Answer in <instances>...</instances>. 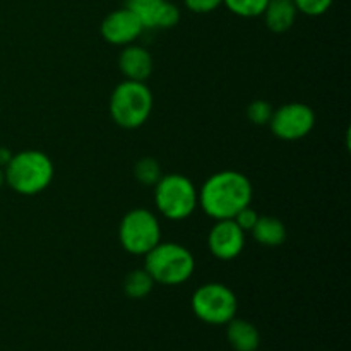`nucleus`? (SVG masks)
<instances>
[{
    "label": "nucleus",
    "mask_w": 351,
    "mask_h": 351,
    "mask_svg": "<svg viewBox=\"0 0 351 351\" xmlns=\"http://www.w3.org/2000/svg\"><path fill=\"white\" fill-rule=\"evenodd\" d=\"M191 307L199 321L211 326H225L237 315L239 300L226 285L206 283L194 291Z\"/></svg>",
    "instance_id": "obj_6"
},
{
    "label": "nucleus",
    "mask_w": 351,
    "mask_h": 351,
    "mask_svg": "<svg viewBox=\"0 0 351 351\" xmlns=\"http://www.w3.org/2000/svg\"><path fill=\"white\" fill-rule=\"evenodd\" d=\"M144 269L154 283L178 287L192 278L195 259L191 250L177 242H160L144 256Z\"/></svg>",
    "instance_id": "obj_3"
},
{
    "label": "nucleus",
    "mask_w": 351,
    "mask_h": 351,
    "mask_svg": "<svg viewBox=\"0 0 351 351\" xmlns=\"http://www.w3.org/2000/svg\"><path fill=\"white\" fill-rule=\"evenodd\" d=\"M154 62L149 51L139 45H127L119 55V69L129 81L146 82L153 74Z\"/></svg>",
    "instance_id": "obj_12"
},
{
    "label": "nucleus",
    "mask_w": 351,
    "mask_h": 351,
    "mask_svg": "<svg viewBox=\"0 0 351 351\" xmlns=\"http://www.w3.org/2000/svg\"><path fill=\"white\" fill-rule=\"evenodd\" d=\"M267 2L269 0H223V5H226V9L235 16L252 19L263 16Z\"/></svg>",
    "instance_id": "obj_17"
},
{
    "label": "nucleus",
    "mask_w": 351,
    "mask_h": 351,
    "mask_svg": "<svg viewBox=\"0 0 351 351\" xmlns=\"http://www.w3.org/2000/svg\"><path fill=\"white\" fill-rule=\"evenodd\" d=\"M226 339L235 351H257L261 345L259 329L245 319H235L226 324Z\"/></svg>",
    "instance_id": "obj_14"
},
{
    "label": "nucleus",
    "mask_w": 351,
    "mask_h": 351,
    "mask_svg": "<svg viewBox=\"0 0 351 351\" xmlns=\"http://www.w3.org/2000/svg\"><path fill=\"white\" fill-rule=\"evenodd\" d=\"M5 184L21 195H36L48 189L55 175L53 161L38 149H26L12 154L3 167Z\"/></svg>",
    "instance_id": "obj_2"
},
{
    "label": "nucleus",
    "mask_w": 351,
    "mask_h": 351,
    "mask_svg": "<svg viewBox=\"0 0 351 351\" xmlns=\"http://www.w3.org/2000/svg\"><path fill=\"white\" fill-rule=\"evenodd\" d=\"M10 158H12V153L7 147H0V167H5L10 161Z\"/></svg>",
    "instance_id": "obj_23"
},
{
    "label": "nucleus",
    "mask_w": 351,
    "mask_h": 351,
    "mask_svg": "<svg viewBox=\"0 0 351 351\" xmlns=\"http://www.w3.org/2000/svg\"><path fill=\"white\" fill-rule=\"evenodd\" d=\"M254 189L249 178L235 170L213 173L199 191V206L211 219H232L250 206Z\"/></svg>",
    "instance_id": "obj_1"
},
{
    "label": "nucleus",
    "mask_w": 351,
    "mask_h": 351,
    "mask_svg": "<svg viewBox=\"0 0 351 351\" xmlns=\"http://www.w3.org/2000/svg\"><path fill=\"white\" fill-rule=\"evenodd\" d=\"M267 125L271 127V132L281 141L304 139L314 130L315 113L305 103H287L273 110Z\"/></svg>",
    "instance_id": "obj_8"
},
{
    "label": "nucleus",
    "mask_w": 351,
    "mask_h": 351,
    "mask_svg": "<svg viewBox=\"0 0 351 351\" xmlns=\"http://www.w3.org/2000/svg\"><path fill=\"white\" fill-rule=\"evenodd\" d=\"M208 249L219 261H233L245 249V232L233 219H216L208 233Z\"/></svg>",
    "instance_id": "obj_10"
},
{
    "label": "nucleus",
    "mask_w": 351,
    "mask_h": 351,
    "mask_svg": "<svg viewBox=\"0 0 351 351\" xmlns=\"http://www.w3.org/2000/svg\"><path fill=\"white\" fill-rule=\"evenodd\" d=\"M335 0H293L298 14H305L308 17H319L331 9Z\"/></svg>",
    "instance_id": "obj_20"
},
{
    "label": "nucleus",
    "mask_w": 351,
    "mask_h": 351,
    "mask_svg": "<svg viewBox=\"0 0 351 351\" xmlns=\"http://www.w3.org/2000/svg\"><path fill=\"white\" fill-rule=\"evenodd\" d=\"M154 204L160 215L170 221H184L197 209L199 191L185 175H163L154 185Z\"/></svg>",
    "instance_id": "obj_5"
},
{
    "label": "nucleus",
    "mask_w": 351,
    "mask_h": 351,
    "mask_svg": "<svg viewBox=\"0 0 351 351\" xmlns=\"http://www.w3.org/2000/svg\"><path fill=\"white\" fill-rule=\"evenodd\" d=\"M127 5L139 17L144 29H170L180 21V10L168 0H141Z\"/></svg>",
    "instance_id": "obj_11"
},
{
    "label": "nucleus",
    "mask_w": 351,
    "mask_h": 351,
    "mask_svg": "<svg viewBox=\"0 0 351 351\" xmlns=\"http://www.w3.org/2000/svg\"><path fill=\"white\" fill-rule=\"evenodd\" d=\"M185 7L194 14H209L223 5V0H184Z\"/></svg>",
    "instance_id": "obj_22"
},
{
    "label": "nucleus",
    "mask_w": 351,
    "mask_h": 351,
    "mask_svg": "<svg viewBox=\"0 0 351 351\" xmlns=\"http://www.w3.org/2000/svg\"><path fill=\"white\" fill-rule=\"evenodd\" d=\"M250 233L263 247H280L287 240V226L274 216H259Z\"/></svg>",
    "instance_id": "obj_15"
},
{
    "label": "nucleus",
    "mask_w": 351,
    "mask_h": 351,
    "mask_svg": "<svg viewBox=\"0 0 351 351\" xmlns=\"http://www.w3.org/2000/svg\"><path fill=\"white\" fill-rule=\"evenodd\" d=\"M143 31L146 29L129 5L110 12L99 26L103 40L110 45H115V47L132 45L143 34Z\"/></svg>",
    "instance_id": "obj_9"
},
{
    "label": "nucleus",
    "mask_w": 351,
    "mask_h": 351,
    "mask_svg": "<svg viewBox=\"0 0 351 351\" xmlns=\"http://www.w3.org/2000/svg\"><path fill=\"white\" fill-rule=\"evenodd\" d=\"M297 16L298 10L293 0H269L263 12L267 29L273 33H287L293 27Z\"/></svg>",
    "instance_id": "obj_13"
},
{
    "label": "nucleus",
    "mask_w": 351,
    "mask_h": 351,
    "mask_svg": "<svg viewBox=\"0 0 351 351\" xmlns=\"http://www.w3.org/2000/svg\"><path fill=\"white\" fill-rule=\"evenodd\" d=\"M129 2H141V0H129Z\"/></svg>",
    "instance_id": "obj_25"
},
{
    "label": "nucleus",
    "mask_w": 351,
    "mask_h": 351,
    "mask_svg": "<svg viewBox=\"0 0 351 351\" xmlns=\"http://www.w3.org/2000/svg\"><path fill=\"white\" fill-rule=\"evenodd\" d=\"M233 221L237 223V225L240 226V228L243 230V232H252L254 225L257 223V219H259V215H257V211H254L250 206H245L243 209H240L239 213H237L235 216H233Z\"/></svg>",
    "instance_id": "obj_21"
},
{
    "label": "nucleus",
    "mask_w": 351,
    "mask_h": 351,
    "mask_svg": "<svg viewBox=\"0 0 351 351\" xmlns=\"http://www.w3.org/2000/svg\"><path fill=\"white\" fill-rule=\"evenodd\" d=\"M153 93L146 82L122 81L110 96V117L122 129H139L153 112Z\"/></svg>",
    "instance_id": "obj_4"
},
{
    "label": "nucleus",
    "mask_w": 351,
    "mask_h": 351,
    "mask_svg": "<svg viewBox=\"0 0 351 351\" xmlns=\"http://www.w3.org/2000/svg\"><path fill=\"white\" fill-rule=\"evenodd\" d=\"M3 184H5V173H3V168L0 167V189L3 187Z\"/></svg>",
    "instance_id": "obj_24"
},
{
    "label": "nucleus",
    "mask_w": 351,
    "mask_h": 351,
    "mask_svg": "<svg viewBox=\"0 0 351 351\" xmlns=\"http://www.w3.org/2000/svg\"><path fill=\"white\" fill-rule=\"evenodd\" d=\"M154 280L146 269H134L123 280V293L132 300H143L153 291Z\"/></svg>",
    "instance_id": "obj_16"
},
{
    "label": "nucleus",
    "mask_w": 351,
    "mask_h": 351,
    "mask_svg": "<svg viewBox=\"0 0 351 351\" xmlns=\"http://www.w3.org/2000/svg\"><path fill=\"white\" fill-rule=\"evenodd\" d=\"M119 240L125 252L146 256L161 242V226L156 215L144 208L130 209L120 221Z\"/></svg>",
    "instance_id": "obj_7"
},
{
    "label": "nucleus",
    "mask_w": 351,
    "mask_h": 351,
    "mask_svg": "<svg viewBox=\"0 0 351 351\" xmlns=\"http://www.w3.org/2000/svg\"><path fill=\"white\" fill-rule=\"evenodd\" d=\"M273 115V106L266 99H254L247 106V119L256 125H267Z\"/></svg>",
    "instance_id": "obj_19"
},
{
    "label": "nucleus",
    "mask_w": 351,
    "mask_h": 351,
    "mask_svg": "<svg viewBox=\"0 0 351 351\" xmlns=\"http://www.w3.org/2000/svg\"><path fill=\"white\" fill-rule=\"evenodd\" d=\"M134 177L137 178V182L143 185H156V182L163 177V171H161L160 163H158L154 158H141L139 161L134 167Z\"/></svg>",
    "instance_id": "obj_18"
}]
</instances>
